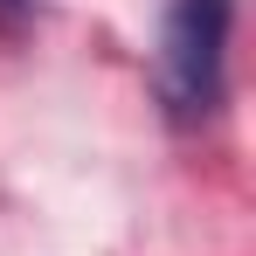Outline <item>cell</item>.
Listing matches in <instances>:
<instances>
[{
    "instance_id": "1",
    "label": "cell",
    "mask_w": 256,
    "mask_h": 256,
    "mask_svg": "<svg viewBox=\"0 0 256 256\" xmlns=\"http://www.w3.org/2000/svg\"><path fill=\"white\" fill-rule=\"evenodd\" d=\"M228 21L236 0H173L166 35H160V90L180 118L214 111L222 97V62H228Z\"/></svg>"
},
{
    "instance_id": "2",
    "label": "cell",
    "mask_w": 256,
    "mask_h": 256,
    "mask_svg": "<svg viewBox=\"0 0 256 256\" xmlns=\"http://www.w3.org/2000/svg\"><path fill=\"white\" fill-rule=\"evenodd\" d=\"M21 7H28V0H0V21H14V14H21Z\"/></svg>"
}]
</instances>
